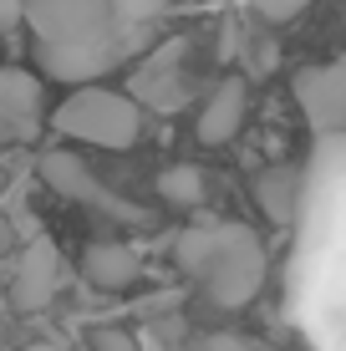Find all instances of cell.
Returning <instances> with one entry per match:
<instances>
[{"instance_id":"obj_1","label":"cell","mask_w":346,"mask_h":351,"mask_svg":"<svg viewBox=\"0 0 346 351\" xmlns=\"http://www.w3.org/2000/svg\"><path fill=\"white\" fill-rule=\"evenodd\" d=\"M173 265L204 290V300L219 306V311H245L249 300L265 290V275H270L265 239L249 224H230V219L178 229Z\"/></svg>"},{"instance_id":"obj_2","label":"cell","mask_w":346,"mask_h":351,"mask_svg":"<svg viewBox=\"0 0 346 351\" xmlns=\"http://www.w3.org/2000/svg\"><path fill=\"white\" fill-rule=\"evenodd\" d=\"M51 132L71 143H92V148H133L143 138V107L127 92L107 87H71L66 102L51 112Z\"/></svg>"},{"instance_id":"obj_3","label":"cell","mask_w":346,"mask_h":351,"mask_svg":"<svg viewBox=\"0 0 346 351\" xmlns=\"http://www.w3.org/2000/svg\"><path fill=\"white\" fill-rule=\"evenodd\" d=\"M26 26L36 41H107L123 36L112 0H26Z\"/></svg>"},{"instance_id":"obj_4","label":"cell","mask_w":346,"mask_h":351,"mask_svg":"<svg viewBox=\"0 0 346 351\" xmlns=\"http://www.w3.org/2000/svg\"><path fill=\"white\" fill-rule=\"evenodd\" d=\"M117 56H127L123 36H107V41H36L41 71L66 82V87H92L102 71L117 66Z\"/></svg>"},{"instance_id":"obj_5","label":"cell","mask_w":346,"mask_h":351,"mask_svg":"<svg viewBox=\"0 0 346 351\" xmlns=\"http://www.w3.org/2000/svg\"><path fill=\"white\" fill-rule=\"evenodd\" d=\"M291 92L316 132H346V51L326 66H301Z\"/></svg>"},{"instance_id":"obj_6","label":"cell","mask_w":346,"mask_h":351,"mask_svg":"<svg viewBox=\"0 0 346 351\" xmlns=\"http://www.w3.org/2000/svg\"><path fill=\"white\" fill-rule=\"evenodd\" d=\"M41 178L62 193V199L92 204V209H102V214H127V219L138 214V209H127L123 199H112V193L97 184V173L82 163V153H46V158H41Z\"/></svg>"},{"instance_id":"obj_7","label":"cell","mask_w":346,"mask_h":351,"mask_svg":"<svg viewBox=\"0 0 346 351\" xmlns=\"http://www.w3.org/2000/svg\"><path fill=\"white\" fill-rule=\"evenodd\" d=\"M245 117H249V87H245V77H224L219 87L209 92L204 112L194 117V138L204 143V148L234 143V138H240V128H245Z\"/></svg>"},{"instance_id":"obj_8","label":"cell","mask_w":346,"mask_h":351,"mask_svg":"<svg viewBox=\"0 0 346 351\" xmlns=\"http://www.w3.org/2000/svg\"><path fill=\"white\" fill-rule=\"evenodd\" d=\"M56 285H62V255H56V245L51 239H31V245L21 250L16 285H10L16 306L21 311H41L46 300L56 295Z\"/></svg>"},{"instance_id":"obj_9","label":"cell","mask_w":346,"mask_h":351,"mask_svg":"<svg viewBox=\"0 0 346 351\" xmlns=\"http://www.w3.org/2000/svg\"><path fill=\"white\" fill-rule=\"evenodd\" d=\"M0 123L10 138H36L41 132V77L26 66L0 71Z\"/></svg>"},{"instance_id":"obj_10","label":"cell","mask_w":346,"mask_h":351,"mask_svg":"<svg viewBox=\"0 0 346 351\" xmlns=\"http://www.w3.org/2000/svg\"><path fill=\"white\" fill-rule=\"evenodd\" d=\"M138 275H143V255L133 245H123V239H97L82 255V280L97 290H127Z\"/></svg>"},{"instance_id":"obj_11","label":"cell","mask_w":346,"mask_h":351,"mask_svg":"<svg viewBox=\"0 0 346 351\" xmlns=\"http://www.w3.org/2000/svg\"><path fill=\"white\" fill-rule=\"evenodd\" d=\"M255 204H260V214H265L275 229H285L295 219V168H265V173L255 178Z\"/></svg>"},{"instance_id":"obj_12","label":"cell","mask_w":346,"mask_h":351,"mask_svg":"<svg viewBox=\"0 0 346 351\" xmlns=\"http://www.w3.org/2000/svg\"><path fill=\"white\" fill-rule=\"evenodd\" d=\"M204 189H209V178H204L199 163H173V168L158 173V193L173 209H199V204H204Z\"/></svg>"},{"instance_id":"obj_13","label":"cell","mask_w":346,"mask_h":351,"mask_svg":"<svg viewBox=\"0 0 346 351\" xmlns=\"http://www.w3.org/2000/svg\"><path fill=\"white\" fill-rule=\"evenodd\" d=\"M112 10L123 26H143V21H158L169 10V0H112Z\"/></svg>"},{"instance_id":"obj_14","label":"cell","mask_w":346,"mask_h":351,"mask_svg":"<svg viewBox=\"0 0 346 351\" xmlns=\"http://www.w3.org/2000/svg\"><path fill=\"white\" fill-rule=\"evenodd\" d=\"M188 351H265V346L249 341V336H234V331H209V336H199Z\"/></svg>"},{"instance_id":"obj_15","label":"cell","mask_w":346,"mask_h":351,"mask_svg":"<svg viewBox=\"0 0 346 351\" xmlns=\"http://www.w3.org/2000/svg\"><path fill=\"white\" fill-rule=\"evenodd\" d=\"M92 351H138V336L117 331V326H102V331H92Z\"/></svg>"},{"instance_id":"obj_16","label":"cell","mask_w":346,"mask_h":351,"mask_svg":"<svg viewBox=\"0 0 346 351\" xmlns=\"http://www.w3.org/2000/svg\"><path fill=\"white\" fill-rule=\"evenodd\" d=\"M249 5H255L265 21H291V16H301L311 0H249Z\"/></svg>"},{"instance_id":"obj_17","label":"cell","mask_w":346,"mask_h":351,"mask_svg":"<svg viewBox=\"0 0 346 351\" xmlns=\"http://www.w3.org/2000/svg\"><path fill=\"white\" fill-rule=\"evenodd\" d=\"M21 21H26V0H0V31L16 36Z\"/></svg>"},{"instance_id":"obj_18","label":"cell","mask_w":346,"mask_h":351,"mask_svg":"<svg viewBox=\"0 0 346 351\" xmlns=\"http://www.w3.org/2000/svg\"><path fill=\"white\" fill-rule=\"evenodd\" d=\"M26 351H56V346H26Z\"/></svg>"}]
</instances>
